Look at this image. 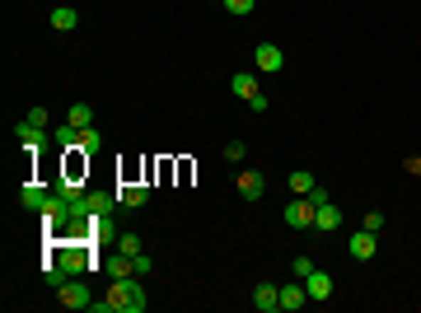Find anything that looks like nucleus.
I'll list each match as a JSON object with an SVG mask.
<instances>
[{
    "instance_id": "15",
    "label": "nucleus",
    "mask_w": 421,
    "mask_h": 313,
    "mask_svg": "<svg viewBox=\"0 0 421 313\" xmlns=\"http://www.w3.org/2000/svg\"><path fill=\"white\" fill-rule=\"evenodd\" d=\"M117 202H122V206H145V202H150V187H145V182H122Z\"/></svg>"
},
{
    "instance_id": "14",
    "label": "nucleus",
    "mask_w": 421,
    "mask_h": 313,
    "mask_svg": "<svg viewBox=\"0 0 421 313\" xmlns=\"http://www.w3.org/2000/svg\"><path fill=\"white\" fill-rule=\"evenodd\" d=\"M19 202L28 206V211H43V206H47V187H43V182H23V187H19Z\"/></svg>"
},
{
    "instance_id": "24",
    "label": "nucleus",
    "mask_w": 421,
    "mask_h": 313,
    "mask_svg": "<svg viewBox=\"0 0 421 313\" xmlns=\"http://www.w3.org/2000/svg\"><path fill=\"white\" fill-rule=\"evenodd\" d=\"M361 229H370V234H384V215H379V211H370L366 220H361Z\"/></svg>"
},
{
    "instance_id": "20",
    "label": "nucleus",
    "mask_w": 421,
    "mask_h": 313,
    "mask_svg": "<svg viewBox=\"0 0 421 313\" xmlns=\"http://www.w3.org/2000/svg\"><path fill=\"white\" fill-rule=\"evenodd\" d=\"M290 192H295V197H309L314 187H319V182H314V173H304V168H299V173H290V182H286Z\"/></svg>"
},
{
    "instance_id": "1",
    "label": "nucleus",
    "mask_w": 421,
    "mask_h": 313,
    "mask_svg": "<svg viewBox=\"0 0 421 313\" xmlns=\"http://www.w3.org/2000/svg\"><path fill=\"white\" fill-rule=\"evenodd\" d=\"M108 300H112V313H145V285L136 276H122V280H112V290H108Z\"/></svg>"
},
{
    "instance_id": "19",
    "label": "nucleus",
    "mask_w": 421,
    "mask_h": 313,
    "mask_svg": "<svg viewBox=\"0 0 421 313\" xmlns=\"http://www.w3.org/2000/svg\"><path fill=\"white\" fill-rule=\"evenodd\" d=\"M108 276H112V280H122V276H136V262L127 258V253H112V262H108Z\"/></svg>"
},
{
    "instance_id": "11",
    "label": "nucleus",
    "mask_w": 421,
    "mask_h": 313,
    "mask_svg": "<svg viewBox=\"0 0 421 313\" xmlns=\"http://www.w3.org/2000/svg\"><path fill=\"white\" fill-rule=\"evenodd\" d=\"M56 262H61V271H66V276H80V271L89 267V253H85V248H61V253H56Z\"/></svg>"
},
{
    "instance_id": "3",
    "label": "nucleus",
    "mask_w": 421,
    "mask_h": 313,
    "mask_svg": "<svg viewBox=\"0 0 421 313\" xmlns=\"http://www.w3.org/2000/svg\"><path fill=\"white\" fill-rule=\"evenodd\" d=\"M56 304H66V309H89L94 300H89V285H85V280H80V276H70L66 285L56 290Z\"/></svg>"
},
{
    "instance_id": "25",
    "label": "nucleus",
    "mask_w": 421,
    "mask_h": 313,
    "mask_svg": "<svg viewBox=\"0 0 421 313\" xmlns=\"http://www.w3.org/2000/svg\"><path fill=\"white\" fill-rule=\"evenodd\" d=\"M136 276H150V271H155V258H150V253H136Z\"/></svg>"
},
{
    "instance_id": "13",
    "label": "nucleus",
    "mask_w": 421,
    "mask_h": 313,
    "mask_svg": "<svg viewBox=\"0 0 421 313\" xmlns=\"http://www.w3.org/2000/svg\"><path fill=\"white\" fill-rule=\"evenodd\" d=\"M337 224H342V211H337L333 202H323L319 211H314V229H323V234H333Z\"/></svg>"
},
{
    "instance_id": "23",
    "label": "nucleus",
    "mask_w": 421,
    "mask_h": 313,
    "mask_svg": "<svg viewBox=\"0 0 421 313\" xmlns=\"http://www.w3.org/2000/svg\"><path fill=\"white\" fill-rule=\"evenodd\" d=\"M117 253L136 258V253H141V234H122V238H117Z\"/></svg>"
},
{
    "instance_id": "5",
    "label": "nucleus",
    "mask_w": 421,
    "mask_h": 313,
    "mask_svg": "<svg viewBox=\"0 0 421 313\" xmlns=\"http://www.w3.org/2000/svg\"><path fill=\"white\" fill-rule=\"evenodd\" d=\"M375 248H379V234H370V229H356V234L346 238V253H351L356 262H370V258H375Z\"/></svg>"
},
{
    "instance_id": "9",
    "label": "nucleus",
    "mask_w": 421,
    "mask_h": 313,
    "mask_svg": "<svg viewBox=\"0 0 421 313\" xmlns=\"http://www.w3.org/2000/svg\"><path fill=\"white\" fill-rule=\"evenodd\" d=\"M304 290H309V300H314V304H319V300H333V276L314 267L309 276H304Z\"/></svg>"
},
{
    "instance_id": "26",
    "label": "nucleus",
    "mask_w": 421,
    "mask_h": 313,
    "mask_svg": "<svg viewBox=\"0 0 421 313\" xmlns=\"http://www.w3.org/2000/svg\"><path fill=\"white\" fill-rule=\"evenodd\" d=\"M290 271H295V280H304V276L314 271V262H309V258H295V262H290Z\"/></svg>"
},
{
    "instance_id": "4",
    "label": "nucleus",
    "mask_w": 421,
    "mask_h": 313,
    "mask_svg": "<svg viewBox=\"0 0 421 313\" xmlns=\"http://www.w3.org/2000/svg\"><path fill=\"white\" fill-rule=\"evenodd\" d=\"M314 211H319V206H314L309 197H295V202L286 206V224L290 229H314Z\"/></svg>"
},
{
    "instance_id": "12",
    "label": "nucleus",
    "mask_w": 421,
    "mask_h": 313,
    "mask_svg": "<svg viewBox=\"0 0 421 313\" xmlns=\"http://www.w3.org/2000/svg\"><path fill=\"white\" fill-rule=\"evenodd\" d=\"M52 28H56V33H75V28H80V10H75V5H56V10H52Z\"/></svg>"
},
{
    "instance_id": "10",
    "label": "nucleus",
    "mask_w": 421,
    "mask_h": 313,
    "mask_svg": "<svg viewBox=\"0 0 421 313\" xmlns=\"http://www.w3.org/2000/svg\"><path fill=\"white\" fill-rule=\"evenodd\" d=\"M309 304V290H304V280H290V285H281V309L286 313H299Z\"/></svg>"
},
{
    "instance_id": "16",
    "label": "nucleus",
    "mask_w": 421,
    "mask_h": 313,
    "mask_svg": "<svg viewBox=\"0 0 421 313\" xmlns=\"http://www.w3.org/2000/svg\"><path fill=\"white\" fill-rule=\"evenodd\" d=\"M230 89H234V99H257V94H262V89H257V75H234L230 79Z\"/></svg>"
},
{
    "instance_id": "22",
    "label": "nucleus",
    "mask_w": 421,
    "mask_h": 313,
    "mask_svg": "<svg viewBox=\"0 0 421 313\" xmlns=\"http://www.w3.org/2000/svg\"><path fill=\"white\" fill-rule=\"evenodd\" d=\"M220 5H225V14L244 19V14H253V5H257V0H220Z\"/></svg>"
},
{
    "instance_id": "7",
    "label": "nucleus",
    "mask_w": 421,
    "mask_h": 313,
    "mask_svg": "<svg viewBox=\"0 0 421 313\" xmlns=\"http://www.w3.org/2000/svg\"><path fill=\"white\" fill-rule=\"evenodd\" d=\"M253 309H257V313H277V309H281V285H272V280L253 285Z\"/></svg>"
},
{
    "instance_id": "18",
    "label": "nucleus",
    "mask_w": 421,
    "mask_h": 313,
    "mask_svg": "<svg viewBox=\"0 0 421 313\" xmlns=\"http://www.w3.org/2000/svg\"><path fill=\"white\" fill-rule=\"evenodd\" d=\"M94 150H103V136L94 131V126H85V131H80V141H75V155H94Z\"/></svg>"
},
{
    "instance_id": "21",
    "label": "nucleus",
    "mask_w": 421,
    "mask_h": 313,
    "mask_svg": "<svg viewBox=\"0 0 421 313\" xmlns=\"http://www.w3.org/2000/svg\"><path fill=\"white\" fill-rule=\"evenodd\" d=\"M244 155H248V145H244V141H230V145L220 150V159H225V164H244Z\"/></svg>"
},
{
    "instance_id": "17",
    "label": "nucleus",
    "mask_w": 421,
    "mask_h": 313,
    "mask_svg": "<svg viewBox=\"0 0 421 313\" xmlns=\"http://www.w3.org/2000/svg\"><path fill=\"white\" fill-rule=\"evenodd\" d=\"M66 122L85 131V126H94V108H89V103H70V108H66Z\"/></svg>"
},
{
    "instance_id": "6",
    "label": "nucleus",
    "mask_w": 421,
    "mask_h": 313,
    "mask_svg": "<svg viewBox=\"0 0 421 313\" xmlns=\"http://www.w3.org/2000/svg\"><path fill=\"white\" fill-rule=\"evenodd\" d=\"M234 187H239V197H244V202H257V197L267 192V178L257 173V168H244V173L234 178Z\"/></svg>"
},
{
    "instance_id": "27",
    "label": "nucleus",
    "mask_w": 421,
    "mask_h": 313,
    "mask_svg": "<svg viewBox=\"0 0 421 313\" xmlns=\"http://www.w3.org/2000/svg\"><path fill=\"white\" fill-rule=\"evenodd\" d=\"M23 122H33V126H43V131H47V108H28V117H23Z\"/></svg>"
},
{
    "instance_id": "2",
    "label": "nucleus",
    "mask_w": 421,
    "mask_h": 313,
    "mask_svg": "<svg viewBox=\"0 0 421 313\" xmlns=\"http://www.w3.org/2000/svg\"><path fill=\"white\" fill-rule=\"evenodd\" d=\"M253 66H257V75H277V70H286V52H281L277 43H257L253 47Z\"/></svg>"
},
{
    "instance_id": "8",
    "label": "nucleus",
    "mask_w": 421,
    "mask_h": 313,
    "mask_svg": "<svg viewBox=\"0 0 421 313\" xmlns=\"http://www.w3.org/2000/svg\"><path fill=\"white\" fill-rule=\"evenodd\" d=\"M14 141H19L28 155H38V150L47 145V131H43V126H33V122H19V126H14Z\"/></svg>"
}]
</instances>
